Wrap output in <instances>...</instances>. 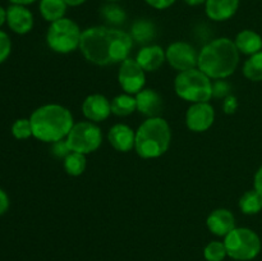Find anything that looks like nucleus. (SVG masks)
Returning <instances> with one entry per match:
<instances>
[{
  "mask_svg": "<svg viewBox=\"0 0 262 261\" xmlns=\"http://www.w3.org/2000/svg\"><path fill=\"white\" fill-rule=\"evenodd\" d=\"M136 110H137V101L132 95H118L112 100V113L118 117H128Z\"/></svg>",
  "mask_w": 262,
  "mask_h": 261,
  "instance_id": "obj_22",
  "label": "nucleus"
},
{
  "mask_svg": "<svg viewBox=\"0 0 262 261\" xmlns=\"http://www.w3.org/2000/svg\"><path fill=\"white\" fill-rule=\"evenodd\" d=\"M12 133L17 140H27L32 136V127L30 119H17L12 125Z\"/></svg>",
  "mask_w": 262,
  "mask_h": 261,
  "instance_id": "obj_28",
  "label": "nucleus"
},
{
  "mask_svg": "<svg viewBox=\"0 0 262 261\" xmlns=\"http://www.w3.org/2000/svg\"><path fill=\"white\" fill-rule=\"evenodd\" d=\"M101 15L104 17V19L106 20L110 25H122L123 22L127 18L124 10L117 5L115 3H109V4L104 5L101 9Z\"/></svg>",
  "mask_w": 262,
  "mask_h": 261,
  "instance_id": "obj_26",
  "label": "nucleus"
},
{
  "mask_svg": "<svg viewBox=\"0 0 262 261\" xmlns=\"http://www.w3.org/2000/svg\"><path fill=\"white\" fill-rule=\"evenodd\" d=\"M176 2L177 0H145L146 4L158 10L168 9V8H170Z\"/></svg>",
  "mask_w": 262,
  "mask_h": 261,
  "instance_id": "obj_32",
  "label": "nucleus"
},
{
  "mask_svg": "<svg viewBox=\"0 0 262 261\" xmlns=\"http://www.w3.org/2000/svg\"><path fill=\"white\" fill-rule=\"evenodd\" d=\"M82 31L74 20L61 18L50 23L46 32V44L53 51L68 54L79 49Z\"/></svg>",
  "mask_w": 262,
  "mask_h": 261,
  "instance_id": "obj_6",
  "label": "nucleus"
},
{
  "mask_svg": "<svg viewBox=\"0 0 262 261\" xmlns=\"http://www.w3.org/2000/svg\"><path fill=\"white\" fill-rule=\"evenodd\" d=\"M106 2H109V3H115V2H119V0H106Z\"/></svg>",
  "mask_w": 262,
  "mask_h": 261,
  "instance_id": "obj_40",
  "label": "nucleus"
},
{
  "mask_svg": "<svg viewBox=\"0 0 262 261\" xmlns=\"http://www.w3.org/2000/svg\"><path fill=\"white\" fill-rule=\"evenodd\" d=\"M224 245L228 256L238 261L253 260L261 251L260 237L248 228L235 227L224 237Z\"/></svg>",
  "mask_w": 262,
  "mask_h": 261,
  "instance_id": "obj_7",
  "label": "nucleus"
},
{
  "mask_svg": "<svg viewBox=\"0 0 262 261\" xmlns=\"http://www.w3.org/2000/svg\"><path fill=\"white\" fill-rule=\"evenodd\" d=\"M30 122L33 137L49 143L67 138L74 125L72 113L58 104L37 107L31 115Z\"/></svg>",
  "mask_w": 262,
  "mask_h": 261,
  "instance_id": "obj_3",
  "label": "nucleus"
},
{
  "mask_svg": "<svg viewBox=\"0 0 262 261\" xmlns=\"http://www.w3.org/2000/svg\"><path fill=\"white\" fill-rule=\"evenodd\" d=\"M107 140L117 151L128 153L135 148L136 132L127 124H115L109 129Z\"/></svg>",
  "mask_w": 262,
  "mask_h": 261,
  "instance_id": "obj_16",
  "label": "nucleus"
},
{
  "mask_svg": "<svg viewBox=\"0 0 262 261\" xmlns=\"http://www.w3.org/2000/svg\"><path fill=\"white\" fill-rule=\"evenodd\" d=\"M253 184H255L256 191H257L262 196V165L258 168V170L256 171L255 182H253Z\"/></svg>",
  "mask_w": 262,
  "mask_h": 261,
  "instance_id": "obj_35",
  "label": "nucleus"
},
{
  "mask_svg": "<svg viewBox=\"0 0 262 261\" xmlns=\"http://www.w3.org/2000/svg\"><path fill=\"white\" fill-rule=\"evenodd\" d=\"M214 107L209 102H194L187 110L186 124L192 132H205L214 124Z\"/></svg>",
  "mask_w": 262,
  "mask_h": 261,
  "instance_id": "obj_11",
  "label": "nucleus"
},
{
  "mask_svg": "<svg viewBox=\"0 0 262 261\" xmlns=\"http://www.w3.org/2000/svg\"><path fill=\"white\" fill-rule=\"evenodd\" d=\"M9 207V199L3 189H0V215L5 214Z\"/></svg>",
  "mask_w": 262,
  "mask_h": 261,
  "instance_id": "obj_34",
  "label": "nucleus"
},
{
  "mask_svg": "<svg viewBox=\"0 0 262 261\" xmlns=\"http://www.w3.org/2000/svg\"><path fill=\"white\" fill-rule=\"evenodd\" d=\"M239 63V51L234 41L220 37L205 45L199 53L197 68L212 79L232 76Z\"/></svg>",
  "mask_w": 262,
  "mask_h": 261,
  "instance_id": "obj_2",
  "label": "nucleus"
},
{
  "mask_svg": "<svg viewBox=\"0 0 262 261\" xmlns=\"http://www.w3.org/2000/svg\"><path fill=\"white\" fill-rule=\"evenodd\" d=\"M7 23L13 32L25 35L33 27V15L25 5L12 4L7 9Z\"/></svg>",
  "mask_w": 262,
  "mask_h": 261,
  "instance_id": "obj_13",
  "label": "nucleus"
},
{
  "mask_svg": "<svg viewBox=\"0 0 262 261\" xmlns=\"http://www.w3.org/2000/svg\"><path fill=\"white\" fill-rule=\"evenodd\" d=\"M238 107V101L237 97L234 96H227L224 99V104H223V109H224V113L227 114H234L235 110Z\"/></svg>",
  "mask_w": 262,
  "mask_h": 261,
  "instance_id": "obj_33",
  "label": "nucleus"
},
{
  "mask_svg": "<svg viewBox=\"0 0 262 261\" xmlns=\"http://www.w3.org/2000/svg\"><path fill=\"white\" fill-rule=\"evenodd\" d=\"M137 110L148 118L159 117L163 109V100L160 95L151 89H143L136 95Z\"/></svg>",
  "mask_w": 262,
  "mask_h": 261,
  "instance_id": "obj_17",
  "label": "nucleus"
},
{
  "mask_svg": "<svg viewBox=\"0 0 262 261\" xmlns=\"http://www.w3.org/2000/svg\"><path fill=\"white\" fill-rule=\"evenodd\" d=\"M12 50V42H10L9 36L5 32L0 31V64L7 60Z\"/></svg>",
  "mask_w": 262,
  "mask_h": 261,
  "instance_id": "obj_29",
  "label": "nucleus"
},
{
  "mask_svg": "<svg viewBox=\"0 0 262 261\" xmlns=\"http://www.w3.org/2000/svg\"><path fill=\"white\" fill-rule=\"evenodd\" d=\"M230 86L227 81L224 79H217L214 84H212V96L217 97V99H222V97L229 96Z\"/></svg>",
  "mask_w": 262,
  "mask_h": 261,
  "instance_id": "obj_30",
  "label": "nucleus"
},
{
  "mask_svg": "<svg viewBox=\"0 0 262 261\" xmlns=\"http://www.w3.org/2000/svg\"><path fill=\"white\" fill-rule=\"evenodd\" d=\"M136 60L145 72H155L166 60V55L159 45H148L138 51Z\"/></svg>",
  "mask_w": 262,
  "mask_h": 261,
  "instance_id": "obj_18",
  "label": "nucleus"
},
{
  "mask_svg": "<svg viewBox=\"0 0 262 261\" xmlns=\"http://www.w3.org/2000/svg\"><path fill=\"white\" fill-rule=\"evenodd\" d=\"M204 256L207 261H223L228 256L224 242L212 241L205 247Z\"/></svg>",
  "mask_w": 262,
  "mask_h": 261,
  "instance_id": "obj_27",
  "label": "nucleus"
},
{
  "mask_svg": "<svg viewBox=\"0 0 262 261\" xmlns=\"http://www.w3.org/2000/svg\"><path fill=\"white\" fill-rule=\"evenodd\" d=\"M4 22H7V10H4V8L0 7V27L4 25Z\"/></svg>",
  "mask_w": 262,
  "mask_h": 261,
  "instance_id": "obj_39",
  "label": "nucleus"
},
{
  "mask_svg": "<svg viewBox=\"0 0 262 261\" xmlns=\"http://www.w3.org/2000/svg\"><path fill=\"white\" fill-rule=\"evenodd\" d=\"M82 113L91 122H102L112 114V102L104 95H90L82 104Z\"/></svg>",
  "mask_w": 262,
  "mask_h": 261,
  "instance_id": "obj_12",
  "label": "nucleus"
},
{
  "mask_svg": "<svg viewBox=\"0 0 262 261\" xmlns=\"http://www.w3.org/2000/svg\"><path fill=\"white\" fill-rule=\"evenodd\" d=\"M243 74L250 81H262V50L251 55L246 60L245 66H243Z\"/></svg>",
  "mask_w": 262,
  "mask_h": 261,
  "instance_id": "obj_24",
  "label": "nucleus"
},
{
  "mask_svg": "<svg viewBox=\"0 0 262 261\" xmlns=\"http://www.w3.org/2000/svg\"><path fill=\"white\" fill-rule=\"evenodd\" d=\"M86 2L87 0H66L68 7H79V5L84 4Z\"/></svg>",
  "mask_w": 262,
  "mask_h": 261,
  "instance_id": "obj_37",
  "label": "nucleus"
},
{
  "mask_svg": "<svg viewBox=\"0 0 262 261\" xmlns=\"http://www.w3.org/2000/svg\"><path fill=\"white\" fill-rule=\"evenodd\" d=\"M238 51L246 55H253L262 50V37L252 30H243L234 40Z\"/></svg>",
  "mask_w": 262,
  "mask_h": 261,
  "instance_id": "obj_19",
  "label": "nucleus"
},
{
  "mask_svg": "<svg viewBox=\"0 0 262 261\" xmlns=\"http://www.w3.org/2000/svg\"><path fill=\"white\" fill-rule=\"evenodd\" d=\"M170 140L168 122L160 117L148 118L136 130L135 150L141 158L155 159L168 151Z\"/></svg>",
  "mask_w": 262,
  "mask_h": 261,
  "instance_id": "obj_4",
  "label": "nucleus"
},
{
  "mask_svg": "<svg viewBox=\"0 0 262 261\" xmlns=\"http://www.w3.org/2000/svg\"><path fill=\"white\" fill-rule=\"evenodd\" d=\"M12 4H17V5H30L32 4V3H35L36 0H9Z\"/></svg>",
  "mask_w": 262,
  "mask_h": 261,
  "instance_id": "obj_38",
  "label": "nucleus"
},
{
  "mask_svg": "<svg viewBox=\"0 0 262 261\" xmlns=\"http://www.w3.org/2000/svg\"><path fill=\"white\" fill-rule=\"evenodd\" d=\"M241 0H206L205 13L214 22H224L234 17Z\"/></svg>",
  "mask_w": 262,
  "mask_h": 261,
  "instance_id": "obj_15",
  "label": "nucleus"
},
{
  "mask_svg": "<svg viewBox=\"0 0 262 261\" xmlns=\"http://www.w3.org/2000/svg\"><path fill=\"white\" fill-rule=\"evenodd\" d=\"M69 153H71V150H69L66 140L56 141V142H54L53 146H51V154L58 159H66V156L68 155Z\"/></svg>",
  "mask_w": 262,
  "mask_h": 261,
  "instance_id": "obj_31",
  "label": "nucleus"
},
{
  "mask_svg": "<svg viewBox=\"0 0 262 261\" xmlns=\"http://www.w3.org/2000/svg\"><path fill=\"white\" fill-rule=\"evenodd\" d=\"M129 35L137 42L147 44L156 36L155 25L147 19H138L133 23Z\"/></svg>",
  "mask_w": 262,
  "mask_h": 261,
  "instance_id": "obj_21",
  "label": "nucleus"
},
{
  "mask_svg": "<svg viewBox=\"0 0 262 261\" xmlns=\"http://www.w3.org/2000/svg\"><path fill=\"white\" fill-rule=\"evenodd\" d=\"M239 209L246 215H255L262 210V196L256 189L247 191L239 199Z\"/></svg>",
  "mask_w": 262,
  "mask_h": 261,
  "instance_id": "obj_23",
  "label": "nucleus"
},
{
  "mask_svg": "<svg viewBox=\"0 0 262 261\" xmlns=\"http://www.w3.org/2000/svg\"><path fill=\"white\" fill-rule=\"evenodd\" d=\"M177 95L186 101L209 102L212 97V82L199 68L179 72L174 81Z\"/></svg>",
  "mask_w": 262,
  "mask_h": 261,
  "instance_id": "obj_5",
  "label": "nucleus"
},
{
  "mask_svg": "<svg viewBox=\"0 0 262 261\" xmlns=\"http://www.w3.org/2000/svg\"><path fill=\"white\" fill-rule=\"evenodd\" d=\"M187 5L189 7H199V5H202L206 3V0H183Z\"/></svg>",
  "mask_w": 262,
  "mask_h": 261,
  "instance_id": "obj_36",
  "label": "nucleus"
},
{
  "mask_svg": "<svg viewBox=\"0 0 262 261\" xmlns=\"http://www.w3.org/2000/svg\"><path fill=\"white\" fill-rule=\"evenodd\" d=\"M133 38L125 31L95 26L82 31L79 50L87 61L96 66H110L128 59Z\"/></svg>",
  "mask_w": 262,
  "mask_h": 261,
  "instance_id": "obj_1",
  "label": "nucleus"
},
{
  "mask_svg": "<svg viewBox=\"0 0 262 261\" xmlns=\"http://www.w3.org/2000/svg\"><path fill=\"white\" fill-rule=\"evenodd\" d=\"M67 8L68 5L66 0H40V4H38L41 17L50 23L64 18Z\"/></svg>",
  "mask_w": 262,
  "mask_h": 261,
  "instance_id": "obj_20",
  "label": "nucleus"
},
{
  "mask_svg": "<svg viewBox=\"0 0 262 261\" xmlns=\"http://www.w3.org/2000/svg\"><path fill=\"white\" fill-rule=\"evenodd\" d=\"M165 55L170 67H173L178 72L196 68L197 63H199V53L196 51V49L183 41L170 44L166 49Z\"/></svg>",
  "mask_w": 262,
  "mask_h": 261,
  "instance_id": "obj_10",
  "label": "nucleus"
},
{
  "mask_svg": "<svg viewBox=\"0 0 262 261\" xmlns=\"http://www.w3.org/2000/svg\"><path fill=\"white\" fill-rule=\"evenodd\" d=\"M118 81L125 94L137 95L145 87V71L136 59L128 58L120 63L119 71H118Z\"/></svg>",
  "mask_w": 262,
  "mask_h": 261,
  "instance_id": "obj_9",
  "label": "nucleus"
},
{
  "mask_svg": "<svg viewBox=\"0 0 262 261\" xmlns=\"http://www.w3.org/2000/svg\"><path fill=\"white\" fill-rule=\"evenodd\" d=\"M66 141L69 150L87 155L101 146L102 133L95 123L79 122L72 127Z\"/></svg>",
  "mask_w": 262,
  "mask_h": 261,
  "instance_id": "obj_8",
  "label": "nucleus"
},
{
  "mask_svg": "<svg viewBox=\"0 0 262 261\" xmlns=\"http://www.w3.org/2000/svg\"><path fill=\"white\" fill-rule=\"evenodd\" d=\"M64 169L72 177H78L86 169V155L71 151L64 159Z\"/></svg>",
  "mask_w": 262,
  "mask_h": 261,
  "instance_id": "obj_25",
  "label": "nucleus"
},
{
  "mask_svg": "<svg viewBox=\"0 0 262 261\" xmlns=\"http://www.w3.org/2000/svg\"><path fill=\"white\" fill-rule=\"evenodd\" d=\"M206 225L212 234L225 237L235 228V217L228 209H216L207 216Z\"/></svg>",
  "mask_w": 262,
  "mask_h": 261,
  "instance_id": "obj_14",
  "label": "nucleus"
}]
</instances>
